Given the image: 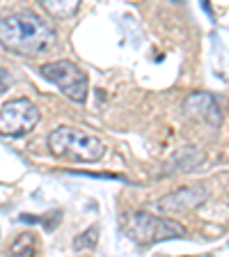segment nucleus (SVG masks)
<instances>
[{"instance_id":"f03ea898","label":"nucleus","mask_w":229,"mask_h":257,"mask_svg":"<svg viewBox=\"0 0 229 257\" xmlns=\"http://www.w3.org/2000/svg\"><path fill=\"white\" fill-rule=\"evenodd\" d=\"M122 232L138 246H151L156 241L183 236L186 227L174 218H160L147 211H128L122 218Z\"/></svg>"},{"instance_id":"7ed1b4c3","label":"nucleus","mask_w":229,"mask_h":257,"mask_svg":"<svg viewBox=\"0 0 229 257\" xmlns=\"http://www.w3.org/2000/svg\"><path fill=\"white\" fill-rule=\"evenodd\" d=\"M48 147L55 156L76 161H99L106 154V145L101 138L76 126H58L48 136Z\"/></svg>"},{"instance_id":"6e6552de","label":"nucleus","mask_w":229,"mask_h":257,"mask_svg":"<svg viewBox=\"0 0 229 257\" xmlns=\"http://www.w3.org/2000/svg\"><path fill=\"white\" fill-rule=\"evenodd\" d=\"M37 3L55 19H71L80 5V0H37Z\"/></svg>"},{"instance_id":"20e7f679","label":"nucleus","mask_w":229,"mask_h":257,"mask_svg":"<svg viewBox=\"0 0 229 257\" xmlns=\"http://www.w3.org/2000/svg\"><path fill=\"white\" fill-rule=\"evenodd\" d=\"M42 76L60 87L64 96H69L76 103H85L87 99V76L85 71L76 67L71 60H55V62L42 64Z\"/></svg>"},{"instance_id":"423d86ee","label":"nucleus","mask_w":229,"mask_h":257,"mask_svg":"<svg viewBox=\"0 0 229 257\" xmlns=\"http://www.w3.org/2000/svg\"><path fill=\"white\" fill-rule=\"evenodd\" d=\"M208 191L199 184L195 186H186V188H179V191L170 193L165 198L158 202V209L165 211V214H181V211H190V209L199 207V204L206 200Z\"/></svg>"},{"instance_id":"f257e3e1","label":"nucleus","mask_w":229,"mask_h":257,"mask_svg":"<svg viewBox=\"0 0 229 257\" xmlns=\"http://www.w3.org/2000/svg\"><path fill=\"white\" fill-rule=\"evenodd\" d=\"M55 42L53 28L32 12L0 19V44L16 55H39Z\"/></svg>"},{"instance_id":"0eeeda50","label":"nucleus","mask_w":229,"mask_h":257,"mask_svg":"<svg viewBox=\"0 0 229 257\" xmlns=\"http://www.w3.org/2000/svg\"><path fill=\"white\" fill-rule=\"evenodd\" d=\"M186 112L192 117L202 119L208 126H220L222 122V115H220V108L215 103V99L206 92H195L186 99Z\"/></svg>"},{"instance_id":"1a4fd4ad","label":"nucleus","mask_w":229,"mask_h":257,"mask_svg":"<svg viewBox=\"0 0 229 257\" xmlns=\"http://www.w3.org/2000/svg\"><path fill=\"white\" fill-rule=\"evenodd\" d=\"M10 74H7V69H3V67H0V94H3V92L7 90V87H10Z\"/></svg>"},{"instance_id":"39448f33","label":"nucleus","mask_w":229,"mask_h":257,"mask_svg":"<svg viewBox=\"0 0 229 257\" xmlns=\"http://www.w3.org/2000/svg\"><path fill=\"white\" fill-rule=\"evenodd\" d=\"M39 122V110L30 99H12L0 106V136L21 138L30 134Z\"/></svg>"}]
</instances>
